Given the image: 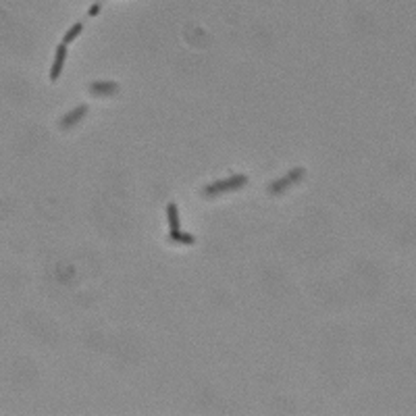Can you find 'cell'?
I'll use <instances>...</instances> for the list:
<instances>
[{"label":"cell","mask_w":416,"mask_h":416,"mask_svg":"<svg viewBox=\"0 0 416 416\" xmlns=\"http://www.w3.org/2000/svg\"><path fill=\"white\" fill-rule=\"evenodd\" d=\"M83 111H85V108H83V106H79V111H77V113H73V115H69L67 119H65V121H62V125H69V123H73L75 119H79V117L83 115Z\"/></svg>","instance_id":"4"},{"label":"cell","mask_w":416,"mask_h":416,"mask_svg":"<svg viewBox=\"0 0 416 416\" xmlns=\"http://www.w3.org/2000/svg\"><path fill=\"white\" fill-rule=\"evenodd\" d=\"M81 29H83V23H75V25H73V27H71L67 34L62 36V44H67V46H69V44H71V42H73V40H75V38L81 34Z\"/></svg>","instance_id":"3"},{"label":"cell","mask_w":416,"mask_h":416,"mask_svg":"<svg viewBox=\"0 0 416 416\" xmlns=\"http://www.w3.org/2000/svg\"><path fill=\"white\" fill-rule=\"evenodd\" d=\"M167 218H169L171 235L177 239L181 233H179V214H177V206H175V204H169V206H167Z\"/></svg>","instance_id":"2"},{"label":"cell","mask_w":416,"mask_h":416,"mask_svg":"<svg viewBox=\"0 0 416 416\" xmlns=\"http://www.w3.org/2000/svg\"><path fill=\"white\" fill-rule=\"evenodd\" d=\"M65 58H67V44H60L56 46V52H54V62L50 67V81H56L60 77V71L65 67Z\"/></svg>","instance_id":"1"}]
</instances>
